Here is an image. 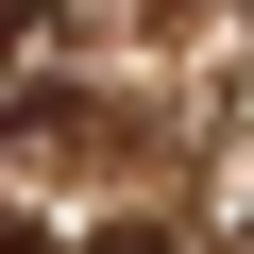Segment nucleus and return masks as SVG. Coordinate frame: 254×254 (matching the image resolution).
<instances>
[{"mask_svg": "<svg viewBox=\"0 0 254 254\" xmlns=\"http://www.w3.org/2000/svg\"><path fill=\"white\" fill-rule=\"evenodd\" d=\"M85 254H187V237H170V220H102Z\"/></svg>", "mask_w": 254, "mask_h": 254, "instance_id": "obj_1", "label": "nucleus"}]
</instances>
